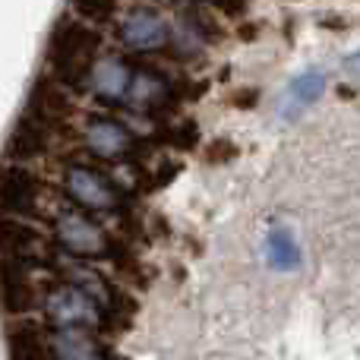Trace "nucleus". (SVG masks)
Returning <instances> with one entry per match:
<instances>
[{
  "label": "nucleus",
  "mask_w": 360,
  "mask_h": 360,
  "mask_svg": "<svg viewBox=\"0 0 360 360\" xmlns=\"http://www.w3.org/2000/svg\"><path fill=\"white\" fill-rule=\"evenodd\" d=\"M51 360H101L108 345L89 329H57L48 338Z\"/></svg>",
  "instance_id": "nucleus-14"
},
{
  "label": "nucleus",
  "mask_w": 360,
  "mask_h": 360,
  "mask_svg": "<svg viewBox=\"0 0 360 360\" xmlns=\"http://www.w3.org/2000/svg\"><path fill=\"white\" fill-rule=\"evenodd\" d=\"M120 0H70L73 13L82 19V22H108L114 16Z\"/></svg>",
  "instance_id": "nucleus-19"
},
{
  "label": "nucleus",
  "mask_w": 360,
  "mask_h": 360,
  "mask_svg": "<svg viewBox=\"0 0 360 360\" xmlns=\"http://www.w3.org/2000/svg\"><path fill=\"white\" fill-rule=\"evenodd\" d=\"M177 174H180V162H165V165H158L155 174L146 180L143 186H146V190H162V186H168Z\"/></svg>",
  "instance_id": "nucleus-21"
},
{
  "label": "nucleus",
  "mask_w": 360,
  "mask_h": 360,
  "mask_svg": "<svg viewBox=\"0 0 360 360\" xmlns=\"http://www.w3.org/2000/svg\"><path fill=\"white\" fill-rule=\"evenodd\" d=\"M266 256L275 269L281 272H291V269L300 266V247L294 243L291 231L288 228H272L266 237Z\"/></svg>",
  "instance_id": "nucleus-17"
},
{
  "label": "nucleus",
  "mask_w": 360,
  "mask_h": 360,
  "mask_svg": "<svg viewBox=\"0 0 360 360\" xmlns=\"http://www.w3.org/2000/svg\"><path fill=\"white\" fill-rule=\"evenodd\" d=\"M165 139H168V146H174L177 152H196L199 143H202V130H199L196 120H180V124L165 130Z\"/></svg>",
  "instance_id": "nucleus-18"
},
{
  "label": "nucleus",
  "mask_w": 360,
  "mask_h": 360,
  "mask_svg": "<svg viewBox=\"0 0 360 360\" xmlns=\"http://www.w3.org/2000/svg\"><path fill=\"white\" fill-rule=\"evenodd\" d=\"M25 114L54 130V127L67 124V117L73 114V98H70V92L54 76H41L29 92V108H25Z\"/></svg>",
  "instance_id": "nucleus-10"
},
{
  "label": "nucleus",
  "mask_w": 360,
  "mask_h": 360,
  "mask_svg": "<svg viewBox=\"0 0 360 360\" xmlns=\"http://www.w3.org/2000/svg\"><path fill=\"white\" fill-rule=\"evenodd\" d=\"M41 313L44 323L51 326V332L57 329H105V310L95 304L89 294H82L79 288L67 285H54L41 300Z\"/></svg>",
  "instance_id": "nucleus-2"
},
{
  "label": "nucleus",
  "mask_w": 360,
  "mask_h": 360,
  "mask_svg": "<svg viewBox=\"0 0 360 360\" xmlns=\"http://www.w3.org/2000/svg\"><path fill=\"white\" fill-rule=\"evenodd\" d=\"M35 304L38 291L32 281V266L0 256V310L6 316H22V313L35 310Z\"/></svg>",
  "instance_id": "nucleus-8"
},
{
  "label": "nucleus",
  "mask_w": 360,
  "mask_h": 360,
  "mask_svg": "<svg viewBox=\"0 0 360 360\" xmlns=\"http://www.w3.org/2000/svg\"><path fill=\"white\" fill-rule=\"evenodd\" d=\"M345 70H348V73H354L360 79V51H354V54L345 57Z\"/></svg>",
  "instance_id": "nucleus-25"
},
{
  "label": "nucleus",
  "mask_w": 360,
  "mask_h": 360,
  "mask_svg": "<svg viewBox=\"0 0 360 360\" xmlns=\"http://www.w3.org/2000/svg\"><path fill=\"white\" fill-rule=\"evenodd\" d=\"M133 108L139 111H162V108H171L177 101L174 95V82L165 73H158L155 67H139L130 79V92H127Z\"/></svg>",
  "instance_id": "nucleus-11"
},
{
  "label": "nucleus",
  "mask_w": 360,
  "mask_h": 360,
  "mask_svg": "<svg viewBox=\"0 0 360 360\" xmlns=\"http://www.w3.org/2000/svg\"><path fill=\"white\" fill-rule=\"evenodd\" d=\"M323 92H326V73L323 70L310 67V70H304V73H297L291 82H288L285 98H281V105H278L281 120H297L307 108L316 105Z\"/></svg>",
  "instance_id": "nucleus-13"
},
{
  "label": "nucleus",
  "mask_w": 360,
  "mask_h": 360,
  "mask_svg": "<svg viewBox=\"0 0 360 360\" xmlns=\"http://www.w3.org/2000/svg\"><path fill=\"white\" fill-rule=\"evenodd\" d=\"M44 237L38 228H32L29 221L13 215H0V256L4 259H19L38 266L44 262Z\"/></svg>",
  "instance_id": "nucleus-9"
},
{
  "label": "nucleus",
  "mask_w": 360,
  "mask_h": 360,
  "mask_svg": "<svg viewBox=\"0 0 360 360\" xmlns=\"http://www.w3.org/2000/svg\"><path fill=\"white\" fill-rule=\"evenodd\" d=\"M101 360H127V357H120L117 351H111V348H108V351H105V357H101Z\"/></svg>",
  "instance_id": "nucleus-26"
},
{
  "label": "nucleus",
  "mask_w": 360,
  "mask_h": 360,
  "mask_svg": "<svg viewBox=\"0 0 360 360\" xmlns=\"http://www.w3.org/2000/svg\"><path fill=\"white\" fill-rule=\"evenodd\" d=\"M38 193H41V180L35 171L22 168V165H4L0 168V215H35Z\"/></svg>",
  "instance_id": "nucleus-6"
},
{
  "label": "nucleus",
  "mask_w": 360,
  "mask_h": 360,
  "mask_svg": "<svg viewBox=\"0 0 360 360\" xmlns=\"http://www.w3.org/2000/svg\"><path fill=\"white\" fill-rule=\"evenodd\" d=\"M237 35H240V41H253V38L259 35V25H256V22H243L240 29H237Z\"/></svg>",
  "instance_id": "nucleus-24"
},
{
  "label": "nucleus",
  "mask_w": 360,
  "mask_h": 360,
  "mask_svg": "<svg viewBox=\"0 0 360 360\" xmlns=\"http://www.w3.org/2000/svg\"><path fill=\"white\" fill-rule=\"evenodd\" d=\"M51 146V127L38 124V120H32L29 114H22L16 124V130L10 133V139H6V162L19 165V162H32V158L44 155Z\"/></svg>",
  "instance_id": "nucleus-15"
},
{
  "label": "nucleus",
  "mask_w": 360,
  "mask_h": 360,
  "mask_svg": "<svg viewBox=\"0 0 360 360\" xmlns=\"http://www.w3.org/2000/svg\"><path fill=\"white\" fill-rule=\"evenodd\" d=\"M120 41L127 51L136 54H155L165 44H171V29L165 22V16L149 6H136L130 16L120 22Z\"/></svg>",
  "instance_id": "nucleus-7"
},
{
  "label": "nucleus",
  "mask_w": 360,
  "mask_h": 360,
  "mask_svg": "<svg viewBox=\"0 0 360 360\" xmlns=\"http://www.w3.org/2000/svg\"><path fill=\"white\" fill-rule=\"evenodd\" d=\"M256 101H259V92L256 89H240V92H234L228 98L231 108H256Z\"/></svg>",
  "instance_id": "nucleus-22"
},
{
  "label": "nucleus",
  "mask_w": 360,
  "mask_h": 360,
  "mask_svg": "<svg viewBox=\"0 0 360 360\" xmlns=\"http://www.w3.org/2000/svg\"><path fill=\"white\" fill-rule=\"evenodd\" d=\"M6 354L10 360H51V348L44 332L32 319H16L6 329Z\"/></svg>",
  "instance_id": "nucleus-16"
},
{
  "label": "nucleus",
  "mask_w": 360,
  "mask_h": 360,
  "mask_svg": "<svg viewBox=\"0 0 360 360\" xmlns=\"http://www.w3.org/2000/svg\"><path fill=\"white\" fill-rule=\"evenodd\" d=\"M54 234L57 243L76 259H108L111 253V240L98 228V221H92L82 212H60L54 218Z\"/></svg>",
  "instance_id": "nucleus-4"
},
{
  "label": "nucleus",
  "mask_w": 360,
  "mask_h": 360,
  "mask_svg": "<svg viewBox=\"0 0 360 360\" xmlns=\"http://www.w3.org/2000/svg\"><path fill=\"white\" fill-rule=\"evenodd\" d=\"M130 79H133V70L120 54H108V57H101V60H95L92 73H89L95 98L108 101V105H120V101L127 98Z\"/></svg>",
  "instance_id": "nucleus-12"
},
{
  "label": "nucleus",
  "mask_w": 360,
  "mask_h": 360,
  "mask_svg": "<svg viewBox=\"0 0 360 360\" xmlns=\"http://www.w3.org/2000/svg\"><path fill=\"white\" fill-rule=\"evenodd\" d=\"M63 190L86 212H124V190L89 165H70L63 174Z\"/></svg>",
  "instance_id": "nucleus-3"
},
{
  "label": "nucleus",
  "mask_w": 360,
  "mask_h": 360,
  "mask_svg": "<svg viewBox=\"0 0 360 360\" xmlns=\"http://www.w3.org/2000/svg\"><path fill=\"white\" fill-rule=\"evenodd\" d=\"M205 4H215L224 16H240L243 6H247V0H205Z\"/></svg>",
  "instance_id": "nucleus-23"
},
{
  "label": "nucleus",
  "mask_w": 360,
  "mask_h": 360,
  "mask_svg": "<svg viewBox=\"0 0 360 360\" xmlns=\"http://www.w3.org/2000/svg\"><path fill=\"white\" fill-rule=\"evenodd\" d=\"M237 155H240V146L231 143V139H215V143H209L202 152L205 165H231Z\"/></svg>",
  "instance_id": "nucleus-20"
},
{
  "label": "nucleus",
  "mask_w": 360,
  "mask_h": 360,
  "mask_svg": "<svg viewBox=\"0 0 360 360\" xmlns=\"http://www.w3.org/2000/svg\"><path fill=\"white\" fill-rule=\"evenodd\" d=\"M101 35L82 19H60L48 38V67L63 89H82L92 73Z\"/></svg>",
  "instance_id": "nucleus-1"
},
{
  "label": "nucleus",
  "mask_w": 360,
  "mask_h": 360,
  "mask_svg": "<svg viewBox=\"0 0 360 360\" xmlns=\"http://www.w3.org/2000/svg\"><path fill=\"white\" fill-rule=\"evenodd\" d=\"M82 139H86V149L101 162H124L136 149V136L130 133V127L108 114H89Z\"/></svg>",
  "instance_id": "nucleus-5"
}]
</instances>
